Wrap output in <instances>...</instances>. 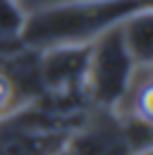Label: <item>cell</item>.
Segmentation results:
<instances>
[{"label": "cell", "mask_w": 153, "mask_h": 155, "mask_svg": "<svg viewBox=\"0 0 153 155\" xmlns=\"http://www.w3.org/2000/svg\"><path fill=\"white\" fill-rule=\"evenodd\" d=\"M144 5H148V0H91L43 7L24 17L19 41L34 50L67 43H91L100 31L110 29Z\"/></svg>", "instance_id": "6da1fadb"}, {"label": "cell", "mask_w": 153, "mask_h": 155, "mask_svg": "<svg viewBox=\"0 0 153 155\" xmlns=\"http://www.w3.org/2000/svg\"><path fill=\"white\" fill-rule=\"evenodd\" d=\"M134 67L136 62L122 43L120 26L113 24L110 29L100 31L91 41V55H89V69L84 84L89 103L93 107L113 110L122 93L127 91Z\"/></svg>", "instance_id": "7a4b0ae2"}, {"label": "cell", "mask_w": 153, "mask_h": 155, "mask_svg": "<svg viewBox=\"0 0 153 155\" xmlns=\"http://www.w3.org/2000/svg\"><path fill=\"white\" fill-rule=\"evenodd\" d=\"M124 48L136 64H151L153 58V17L151 5H144L117 21Z\"/></svg>", "instance_id": "3957f363"}, {"label": "cell", "mask_w": 153, "mask_h": 155, "mask_svg": "<svg viewBox=\"0 0 153 155\" xmlns=\"http://www.w3.org/2000/svg\"><path fill=\"white\" fill-rule=\"evenodd\" d=\"M24 12L15 0H0V41H15L19 38Z\"/></svg>", "instance_id": "277c9868"}, {"label": "cell", "mask_w": 153, "mask_h": 155, "mask_svg": "<svg viewBox=\"0 0 153 155\" xmlns=\"http://www.w3.org/2000/svg\"><path fill=\"white\" fill-rule=\"evenodd\" d=\"M22 12L29 15V12H36L43 7H55V5H72V2H91V0H15Z\"/></svg>", "instance_id": "5b68a950"}]
</instances>
